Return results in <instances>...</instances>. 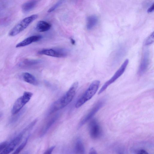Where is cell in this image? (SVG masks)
<instances>
[{"instance_id": "cell-25", "label": "cell", "mask_w": 154, "mask_h": 154, "mask_svg": "<svg viewBox=\"0 0 154 154\" xmlns=\"http://www.w3.org/2000/svg\"><path fill=\"white\" fill-rule=\"evenodd\" d=\"M89 153L90 154H96L97 152L94 148H91L89 151Z\"/></svg>"}, {"instance_id": "cell-27", "label": "cell", "mask_w": 154, "mask_h": 154, "mask_svg": "<svg viewBox=\"0 0 154 154\" xmlns=\"http://www.w3.org/2000/svg\"><path fill=\"white\" fill-rule=\"evenodd\" d=\"M70 41L71 44L72 45H74L75 44V40L72 38H70Z\"/></svg>"}, {"instance_id": "cell-1", "label": "cell", "mask_w": 154, "mask_h": 154, "mask_svg": "<svg viewBox=\"0 0 154 154\" xmlns=\"http://www.w3.org/2000/svg\"><path fill=\"white\" fill-rule=\"evenodd\" d=\"M78 85V82H75L73 83L66 93L51 106L48 114L51 115L64 108L69 103L75 95Z\"/></svg>"}, {"instance_id": "cell-26", "label": "cell", "mask_w": 154, "mask_h": 154, "mask_svg": "<svg viewBox=\"0 0 154 154\" xmlns=\"http://www.w3.org/2000/svg\"><path fill=\"white\" fill-rule=\"evenodd\" d=\"M154 4H153L148 9L147 12L148 13H151L153 12L154 11Z\"/></svg>"}, {"instance_id": "cell-20", "label": "cell", "mask_w": 154, "mask_h": 154, "mask_svg": "<svg viewBox=\"0 0 154 154\" xmlns=\"http://www.w3.org/2000/svg\"><path fill=\"white\" fill-rule=\"evenodd\" d=\"M29 137V134L27 137L24 141L20 145L17 149H16L14 152V154L19 153L24 148L27 142Z\"/></svg>"}, {"instance_id": "cell-22", "label": "cell", "mask_w": 154, "mask_h": 154, "mask_svg": "<svg viewBox=\"0 0 154 154\" xmlns=\"http://www.w3.org/2000/svg\"><path fill=\"white\" fill-rule=\"evenodd\" d=\"M8 143L7 141H4L0 143V153L1 154L5 149Z\"/></svg>"}, {"instance_id": "cell-24", "label": "cell", "mask_w": 154, "mask_h": 154, "mask_svg": "<svg viewBox=\"0 0 154 154\" xmlns=\"http://www.w3.org/2000/svg\"><path fill=\"white\" fill-rule=\"evenodd\" d=\"M136 154H147L148 153L145 150L143 149H140L137 150L136 152Z\"/></svg>"}, {"instance_id": "cell-4", "label": "cell", "mask_w": 154, "mask_h": 154, "mask_svg": "<svg viewBox=\"0 0 154 154\" xmlns=\"http://www.w3.org/2000/svg\"><path fill=\"white\" fill-rule=\"evenodd\" d=\"M38 17L37 14H33L26 17L14 26L10 31L9 35L14 36L25 29L29 25Z\"/></svg>"}, {"instance_id": "cell-3", "label": "cell", "mask_w": 154, "mask_h": 154, "mask_svg": "<svg viewBox=\"0 0 154 154\" xmlns=\"http://www.w3.org/2000/svg\"><path fill=\"white\" fill-rule=\"evenodd\" d=\"M37 120L35 119L29 125L24 129L19 134L8 143L7 146L1 153L2 154H9L21 142L25 133L32 129L36 123Z\"/></svg>"}, {"instance_id": "cell-10", "label": "cell", "mask_w": 154, "mask_h": 154, "mask_svg": "<svg viewBox=\"0 0 154 154\" xmlns=\"http://www.w3.org/2000/svg\"><path fill=\"white\" fill-rule=\"evenodd\" d=\"M42 38L40 35H35L28 37L16 45L17 48L23 47L29 45L31 43L39 41Z\"/></svg>"}, {"instance_id": "cell-12", "label": "cell", "mask_w": 154, "mask_h": 154, "mask_svg": "<svg viewBox=\"0 0 154 154\" xmlns=\"http://www.w3.org/2000/svg\"><path fill=\"white\" fill-rule=\"evenodd\" d=\"M23 79L26 82L34 85H37L38 82L32 75L28 72L23 73L22 75Z\"/></svg>"}, {"instance_id": "cell-16", "label": "cell", "mask_w": 154, "mask_h": 154, "mask_svg": "<svg viewBox=\"0 0 154 154\" xmlns=\"http://www.w3.org/2000/svg\"><path fill=\"white\" fill-rule=\"evenodd\" d=\"M98 22V19L97 17L91 15L88 17L87 18L86 27L88 29L91 30L96 25Z\"/></svg>"}, {"instance_id": "cell-11", "label": "cell", "mask_w": 154, "mask_h": 154, "mask_svg": "<svg viewBox=\"0 0 154 154\" xmlns=\"http://www.w3.org/2000/svg\"><path fill=\"white\" fill-rule=\"evenodd\" d=\"M149 63V54L148 52L144 53L138 70L139 75H143L146 71Z\"/></svg>"}, {"instance_id": "cell-13", "label": "cell", "mask_w": 154, "mask_h": 154, "mask_svg": "<svg viewBox=\"0 0 154 154\" xmlns=\"http://www.w3.org/2000/svg\"><path fill=\"white\" fill-rule=\"evenodd\" d=\"M38 0H32L24 3L22 6V10L24 13L28 12L33 9L36 6Z\"/></svg>"}, {"instance_id": "cell-9", "label": "cell", "mask_w": 154, "mask_h": 154, "mask_svg": "<svg viewBox=\"0 0 154 154\" xmlns=\"http://www.w3.org/2000/svg\"><path fill=\"white\" fill-rule=\"evenodd\" d=\"M89 128L90 135L92 139H97L101 136L102 130L96 119H93L91 121L89 124Z\"/></svg>"}, {"instance_id": "cell-23", "label": "cell", "mask_w": 154, "mask_h": 154, "mask_svg": "<svg viewBox=\"0 0 154 154\" xmlns=\"http://www.w3.org/2000/svg\"><path fill=\"white\" fill-rule=\"evenodd\" d=\"M55 147V146H51V147L48 149L45 152H44V154H51V153L52 152L53 150L54 149Z\"/></svg>"}, {"instance_id": "cell-5", "label": "cell", "mask_w": 154, "mask_h": 154, "mask_svg": "<svg viewBox=\"0 0 154 154\" xmlns=\"http://www.w3.org/2000/svg\"><path fill=\"white\" fill-rule=\"evenodd\" d=\"M32 95V93L31 92H25L23 95L18 98L14 103L11 110L12 114H15L19 112L29 101Z\"/></svg>"}, {"instance_id": "cell-2", "label": "cell", "mask_w": 154, "mask_h": 154, "mask_svg": "<svg viewBox=\"0 0 154 154\" xmlns=\"http://www.w3.org/2000/svg\"><path fill=\"white\" fill-rule=\"evenodd\" d=\"M100 84L99 80L93 81L81 97L77 101L75 106L78 108L90 100L97 91Z\"/></svg>"}, {"instance_id": "cell-19", "label": "cell", "mask_w": 154, "mask_h": 154, "mask_svg": "<svg viewBox=\"0 0 154 154\" xmlns=\"http://www.w3.org/2000/svg\"><path fill=\"white\" fill-rule=\"evenodd\" d=\"M25 110V108H23L16 114L13 115H14L10 119V123L13 124L16 122L24 112Z\"/></svg>"}, {"instance_id": "cell-8", "label": "cell", "mask_w": 154, "mask_h": 154, "mask_svg": "<svg viewBox=\"0 0 154 154\" xmlns=\"http://www.w3.org/2000/svg\"><path fill=\"white\" fill-rule=\"evenodd\" d=\"M105 100L102 99L99 100L93 107L89 112L80 120L78 128H80L88 120L91 119L95 114L103 106Z\"/></svg>"}, {"instance_id": "cell-14", "label": "cell", "mask_w": 154, "mask_h": 154, "mask_svg": "<svg viewBox=\"0 0 154 154\" xmlns=\"http://www.w3.org/2000/svg\"><path fill=\"white\" fill-rule=\"evenodd\" d=\"M51 25L49 23L43 20L38 22L36 25V29L38 32H46L50 29Z\"/></svg>"}, {"instance_id": "cell-18", "label": "cell", "mask_w": 154, "mask_h": 154, "mask_svg": "<svg viewBox=\"0 0 154 154\" xmlns=\"http://www.w3.org/2000/svg\"><path fill=\"white\" fill-rule=\"evenodd\" d=\"M38 62L36 60L25 59L20 62L19 64V66L21 67L29 66L37 63Z\"/></svg>"}, {"instance_id": "cell-15", "label": "cell", "mask_w": 154, "mask_h": 154, "mask_svg": "<svg viewBox=\"0 0 154 154\" xmlns=\"http://www.w3.org/2000/svg\"><path fill=\"white\" fill-rule=\"evenodd\" d=\"M59 116L58 114H56L48 121L41 131V136L44 135L47 132L50 128L58 119Z\"/></svg>"}, {"instance_id": "cell-6", "label": "cell", "mask_w": 154, "mask_h": 154, "mask_svg": "<svg viewBox=\"0 0 154 154\" xmlns=\"http://www.w3.org/2000/svg\"><path fill=\"white\" fill-rule=\"evenodd\" d=\"M129 62V60L127 59L119 69L115 72V74L110 79L106 82L99 90L98 94H100L103 92L111 84L113 83L119 78L124 72Z\"/></svg>"}, {"instance_id": "cell-17", "label": "cell", "mask_w": 154, "mask_h": 154, "mask_svg": "<svg viewBox=\"0 0 154 154\" xmlns=\"http://www.w3.org/2000/svg\"><path fill=\"white\" fill-rule=\"evenodd\" d=\"M74 151L76 153H85V149L82 140L80 139H78L75 142Z\"/></svg>"}, {"instance_id": "cell-7", "label": "cell", "mask_w": 154, "mask_h": 154, "mask_svg": "<svg viewBox=\"0 0 154 154\" xmlns=\"http://www.w3.org/2000/svg\"><path fill=\"white\" fill-rule=\"evenodd\" d=\"M38 53L40 55L62 58L66 57L68 52L66 49L63 48H55L43 49L39 51Z\"/></svg>"}, {"instance_id": "cell-21", "label": "cell", "mask_w": 154, "mask_h": 154, "mask_svg": "<svg viewBox=\"0 0 154 154\" xmlns=\"http://www.w3.org/2000/svg\"><path fill=\"white\" fill-rule=\"evenodd\" d=\"M154 33L153 32L146 38L145 42V45H146L151 44L154 42Z\"/></svg>"}, {"instance_id": "cell-28", "label": "cell", "mask_w": 154, "mask_h": 154, "mask_svg": "<svg viewBox=\"0 0 154 154\" xmlns=\"http://www.w3.org/2000/svg\"><path fill=\"white\" fill-rule=\"evenodd\" d=\"M2 112H0V118L2 117Z\"/></svg>"}]
</instances>
